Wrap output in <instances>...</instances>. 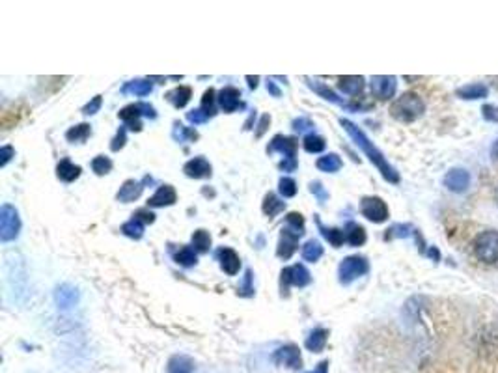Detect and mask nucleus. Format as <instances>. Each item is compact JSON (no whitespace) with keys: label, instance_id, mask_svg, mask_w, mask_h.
<instances>
[{"label":"nucleus","instance_id":"obj_1","mask_svg":"<svg viewBox=\"0 0 498 373\" xmlns=\"http://www.w3.org/2000/svg\"><path fill=\"white\" fill-rule=\"evenodd\" d=\"M340 123H342V127L347 131V135L355 140V144H357L358 148H362L366 157L377 166V170L383 174L384 179L390 181V183H399V174L396 172V168L384 159V155L375 148V146H373V142H370V138L364 135V131L360 129V127H357L353 122H349V120H344V118L340 120Z\"/></svg>","mask_w":498,"mask_h":373},{"label":"nucleus","instance_id":"obj_2","mask_svg":"<svg viewBox=\"0 0 498 373\" xmlns=\"http://www.w3.org/2000/svg\"><path fill=\"white\" fill-rule=\"evenodd\" d=\"M424 110H425L424 99H422L418 94H414V92H407V94L399 95L396 101L392 103L390 114L394 116L396 120H399V122L411 123L424 114Z\"/></svg>","mask_w":498,"mask_h":373},{"label":"nucleus","instance_id":"obj_3","mask_svg":"<svg viewBox=\"0 0 498 373\" xmlns=\"http://www.w3.org/2000/svg\"><path fill=\"white\" fill-rule=\"evenodd\" d=\"M474 254L480 261L493 265L498 261V231L485 230L474 239Z\"/></svg>","mask_w":498,"mask_h":373},{"label":"nucleus","instance_id":"obj_4","mask_svg":"<svg viewBox=\"0 0 498 373\" xmlns=\"http://www.w3.org/2000/svg\"><path fill=\"white\" fill-rule=\"evenodd\" d=\"M370 271V263L368 259L362 256H349L345 258L340 267H338V276H340V284L349 285L353 280L360 279L362 274Z\"/></svg>","mask_w":498,"mask_h":373},{"label":"nucleus","instance_id":"obj_5","mask_svg":"<svg viewBox=\"0 0 498 373\" xmlns=\"http://www.w3.org/2000/svg\"><path fill=\"white\" fill-rule=\"evenodd\" d=\"M297 144L299 142H297L295 138H291V136L278 135L273 138V142H271V146L267 148L269 153H273V151H280V153L286 155V161L280 164V168H282L284 172H293V170L297 168V161H295Z\"/></svg>","mask_w":498,"mask_h":373},{"label":"nucleus","instance_id":"obj_6","mask_svg":"<svg viewBox=\"0 0 498 373\" xmlns=\"http://www.w3.org/2000/svg\"><path fill=\"white\" fill-rule=\"evenodd\" d=\"M21 220L14 205L4 204L0 209V239L8 243L19 235Z\"/></svg>","mask_w":498,"mask_h":373},{"label":"nucleus","instance_id":"obj_7","mask_svg":"<svg viewBox=\"0 0 498 373\" xmlns=\"http://www.w3.org/2000/svg\"><path fill=\"white\" fill-rule=\"evenodd\" d=\"M360 213L371 222L381 224L388 218V207L379 196H366L360 202Z\"/></svg>","mask_w":498,"mask_h":373},{"label":"nucleus","instance_id":"obj_8","mask_svg":"<svg viewBox=\"0 0 498 373\" xmlns=\"http://www.w3.org/2000/svg\"><path fill=\"white\" fill-rule=\"evenodd\" d=\"M144 114L148 118H155V109L151 105H146V103H136V105H127L125 109L120 110V118L123 122L129 123V129L133 131H140L142 125L138 122V116Z\"/></svg>","mask_w":498,"mask_h":373},{"label":"nucleus","instance_id":"obj_9","mask_svg":"<svg viewBox=\"0 0 498 373\" xmlns=\"http://www.w3.org/2000/svg\"><path fill=\"white\" fill-rule=\"evenodd\" d=\"M304 231H299L295 228H291V226H286L282 228V233H280V243H278V258L282 259H290L293 256V252L297 250V246H299V237L303 235Z\"/></svg>","mask_w":498,"mask_h":373},{"label":"nucleus","instance_id":"obj_10","mask_svg":"<svg viewBox=\"0 0 498 373\" xmlns=\"http://www.w3.org/2000/svg\"><path fill=\"white\" fill-rule=\"evenodd\" d=\"M273 360H275L278 366H286L290 370H301L303 368V359H301V351L299 347L290 344V346H282L278 347L273 355Z\"/></svg>","mask_w":498,"mask_h":373},{"label":"nucleus","instance_id":"obj_11","mask_svg":"<svg viewBox=\"0 0 498 373\" xmlns=\"http://www.w3.org/2000/svg\"><path fill=\"white\" fill-rule=\"evenodd\" d=\"M310 272L304 265H293L282 271V295L288 292V285H297V287H304L310 284Z\"/></svg>","mask_w":498,"mask_h":373},{"label":"nucleus","instance_id":"obj_12","mask_svg":"<svg viewBox=\"0 0 498 373\" xmlns=\"http://www.w3.org/2000/svg\"><path fill=\"white\" fill-rule=\"evenodd\" d=\"M371 94L379 97V99H390L392 95L396 94V77H388V75H379V77H371Z\"/></svg>","mask_w":498,"mask_h":373},{"label":"nucleus","instance_id":"obj_13","mask_svg":"<svg viewBox=\"0 0 498 373\" xmlns=\"http://www.w3.org/2000/svg\"><path fill=\"white\" fill-rule=\"evenodd\" d=\"M471 185V174L464 168H451L445 176V187L451 192H464Z\"/></svg>","mask_w":498,"mask_h":373},{"label":"nucleus","instance_id":"obj_14","mask_svg":"<svg viewBox=\"0 0 498 373\" xmlns=\"http://www.w3.org/2000/svg\"><path fill=\"white\" fill-rule=\"evenodd\" d=\"M456 95L464 101H478V99H485L489 95V88L482 82H474V84H464V86L456 90Z\"/></svg>","mask_w":498,"mask_h":373},{"label":"nucleus","instance_id":"obj_15","mask_svg":"<svg viewBox=\"0 0 498 373\" xmlns=\"http://www.w3.org/2000/svg\"><path fill=\"white\" fill-rule=\"evenodd\" d=\"M219 105L224 112H234L241 105V92L234 86H226L219 94Z\"/></svg>","mask_w":498,"mask_h":373},{"label":"nucleus","instance_id":"obj_16","mask_svg":"<svg viewBox=\"0 0 498 373\" xmlns=\"http://www.w3.org/2000/svg\"><path fill=\"white\" fill-rule=\"evenodd\" d=\"M216 256H219L223 271L228 272L229 276H234V274L239 272L241 261H239V256L236 254V250H232V248H221V250L216 252Z\"/></svg>","mask_w":498,"mask_h":373},{"label":"nucleus","instance_id":"obj_17","mask_svg":"<svg viewBox=\"0 0 498 373\" xmlns=\"http://www.w3.org/2000/svg\"><path fill=\"white\" fill-rule=\"evenodd\" d=\"M183 172L189 177H195V179H203V177L211 176V164L203 157H196L183 166Z\"/></svg>","mask_w":498,"mask_h":373},{"label":"nucleus","instance_id":"obj_18","mask_svg":"<svg viewBox=\"0 0 498 373\" xmlns=\"http://www.w3.org/2000/svg\"><path fill=\"white\" fill-rule=\"evenodd\" d=\"M177 200L174 187L170 185H162L161 189L155 192L153 196L148 200L149 207H164V205H172Z\"/></svg>","mask_w":498,"mask_h":373},{"label":"nucleus","instance_id":"obj_19","mask_svg":"<svg viewBox=\"0 0 498 373\" xmlns=\"http://www.w3.org/2000/svg\"><path fill=\"white\" fill-rule=\"evenodd\" d=\"M54 297H56V303H58L60 308H71V306L79 300V293H77V290H75L73 285L64 284L56 290Z\"/></svg>","mask_w":498,"mask_h":373},{"label":"nucleus","instance_id":"obj_20","mask_svg":"<svg viewBox=\"0 0 498 373\" xmlns=\"http://www.w3.org/2000/svg\"><path fill=\"white\" fill-rule=\"evenodd\" d=\"M338 86L344 94L349 95H358L364 90V77H357V75H347V77H340L338 79Z\"/></svg>","mask_w":498,"mask_h":373},{"label":"nucleus","instance_id":"obj_21","mask_svg":"<svg viewBox=\"0 0 498 373\" xmlns=\"http://www.w3.org/2000/svg\"><path fill=\"white\" fill-rule=\"evenodd\" d=\"M56 174H58V177H60L62 181L71 183V181H75L77 177L81 176V166L73 164L69 159H64V161H60L58 166H56Z\"/></svg>","mask_w":498,"mask_h":373},{"label":"nucleus","instance_id":"obj_22","mask_svg":"<svg viewBox=\"0 0 498 373\" xmlns=\"http://www.w3.org/2000/svg\"><path fill=\"white\" fill-rule=\"evenodd\" d=\"M142 189H144V187H142L140 181L129 179V181L123 183V187H121L120 192H118V196L116 198H118L120 202H125V204H127V202H133V200H136V198L140 196Z\"/></svg>","mask_w":498,"mask_h":373},{"label":"nucleus","instance_id":"obj_23","mask_svg":"<svg viewBox=\"0 0 498 373\" xmlns=\"http://www.w3.org/2000/svg\"><path fill=\"white\" fill-rule=\"evenodd\" d=\"M327 336H329V333H327L325 329H316V331L310 333L304 346H306V349L312 351V353H321L325 349V344H327Z\"/></svg>","mask_w":498,"mask_h":373},{"label":"nucleus","instance_id":"obj_24","mask_svg":"<svg viewBox=\"0 0 498 373\" xmlns=\"http://www.w3.org/2000/svg\"><path fill=\"white\" fill-rule=\"evenodd\" d=\"M195 372V362L185 355H175L169 362V373H192Z\"/></svg>","mask_w":498,"mask_h":373},{"label":"nucleus","instance_id":"obj_25","mask_svg":"<svg viewBox=\"0 0 498 373\" xmlns=\"http://www.w3.org/2000/svg\"><path fill=\"white\" fill-rule=\"evenodd\" d=\"M190 95H192V90L189 86H177V88L170 90L166 94V99L174 105L175 109H183L189 103Z\"/></svg>","mask_w":498,"mask_h":373},{"label":"nucleus","instance_id":"obj_26","mask_svg":"<svg viewBox=\"0 0 498 373\" xmlns=\"http://www.w3.org/2000/svg\"><path fill=\"white\" fill-rule=\"evenodd\" d=\"M316 222H317V226H319L321 233H323V237L327 239L332 246L340 248V246L344 244V241H347V239H345V231L336 230V228H325L323 224L319 222V218H316Z\"/></svg>","mask_w":498,"mask_h":373},{"label":"nucleus","instance_id":"obj_27","mask_svg":"<svg viewBox=\"0 0 498 373\" xmlns=\"http://www.w3.org/2000/svg\"><path fill=\"white\" fill-rule=\"evenodd\" d=\"M345 239L353 246H360V244L366 243V230L362 226H358V224L349 222L347 224V230H345Z\"/></svg>","mask_w":498,"mask_h":373},{"label":"nucleus","instance_id":"obj_28","mask_svg":"<svg viewBox=\"0 0 498 373\" xmlns=\"http://www.w3.org/2000/svg\"><path fill=\"white\" fill-rule=\"evenodd\" d=\"M284 207H286V202L278 200L273 192H269V194L265 196V200H263V213H265L267 217H275V215H278L280 211H284Z\"/></svg>","mask_w":498,"mask_h":373},{"label":"nucleus","instance_id":"obj_29","mask_svg":"<svg viewBox=\"0 0 498 373\" xmlns=\"http://www.w3.org/2000/svg\"><path fill=\"white\" fill-rule=\"evenodd\" d=\"M317 168L323 170V172H338L342 168V159L336 155V153H329V155L319 157L317 159Z\"/></svg>","mask_w":498,"mask_h":373},{"label":"nucleus","instance_id":"obj_30","mask_svg":"<svg viewBox=\"0 0 498 373\" xmlns=\"http://www.w3.org/2000/svg\"><path fill=\"white\" fill-rule=\"evenodd\" d=\"M123 94H135L138 97H144L151 92V82L149 81H131L127 82L123 88H121Z\"/></svg>","mask_w":498,"mask_h":373},{"label":"nucleus","instance_id":"obj_31","mask_svg":"<svg viewBox=\"0 0 498 373\" xmlns=\"http://www.w3.org/2000/svg\"><path fill=\"white\" fill-rule=\"evenodd\" d=\"M321 256H323V246H321V243L316 241V239H312V241H308V243L303 246V258L306 259V261H312V263H314V261H317Z\"/></svg>","mask_w":498,"mask_h":373},{"label":"nucleus","instance_id":"obj_32","mask_svg":"<svg viewBox=\"0 0 498 373\" xmlns=\"http://www.w3.org/2000/svg\"><path fill=\"white\" fill-rule=\"evenodd\" d=\"M174 259L183 267H190V265L196 263V250L190 246H182L179 252H175Z\"/></svg>","mask_w":498,"mask_h":373},{"label":"nucleus","instance_id":"obj_33","mask_svg":"<svg viewBox=\"0 0 498 373\" xmlns=\"http://www.w3.org/2000/svg\"><path fill=\"white\" fill-rule=\"evenodd\" d=\"M121 231L131 239H140L144 235V224L138 218H133V220H129L121 226Z\"/></svg>","mask_w":498,"mask_h":373},{"label":"nucleus","instance_id":"obj_34","mask_svg":"<svg viewBox=\"0 0 498 373\" xmlns=\"http://www.w3.org/2000/svg\"><path fill=\"white\" fill-rule=\"evenodd\" d=\"M192 244L198 252H208L211 246V235L206 230H198L192 233Z\"/></svg>","mask_w":498,"mask_h":373},{"label":"nucleus","instance_id":"obj_35","mask_svg":"<svg viewBox=\"0 0 498 373\" xmlns=\"http://www.w3.org/2000/svg\"><path fill=\"white\" fill-rule=\"evenodd\" d=\"M304 149L308 151V153H319V151H323L325 149V138L323 136H317V135H308L304 138Z\"/></svg>","mask_w":498,"mask_h":373},{"label":"nucleus","instance_id":"obj_36","mask_svg":"<svg viewBox=\"0 0 498 373\" xmlns=\"http://www.w3.org/2000/svg\"><path fill=\"white\" fill-rule=\"evenodd\" d=\"M308 84H310V88L316 90L317 94L321 95L323 99H327V101L338 103V105H344V101H342V99H338L336 94H334V92H332V90H330V88H327L325 84H321V82L314 81V82H308Z\"/></svg>","mask_w":498,"mask_h":373},{"label":"nucleus","instance_id":"obj_37","mask_svg":"<svg viewBox=\"0 0 498 373\" xmlns=\"http://www.w3.org/2000/svg\"><path fill=\"white\" fill-rule=\"evenodd\" d=\"M174 138L177 142H187V140H196L198 138V133L195 129H189V127H183L182 123H175L174 125Z\"/></svg>","mask_w":498,"mask_h":373},{"label":"nucleus","instance_id":"obj_38","mask_svg":"<svg viewBox=\"0 0 498 373\" xmlns=\"http://www.w3.org/2000/svg\"><path fill=\"white\" fill-rule=\"evenodd\" d=\"M66 136H68L69 142H82V140H86L88 136H90V125L88 123H81V125H77L73 129H69Z\"/></svg>","mask_w":498,"mask_h":373},{"label":"nucleus","instance_id":"obj_39","mask_svg":"<svg viewBox=\"0 0 498 373\" xmlns=\"http://www.w3.org/2000/svg\"><path fill=\"white\" fill-rule=\"evenodd\" d=\"M92 168H94V172L97 174V176H105V174H108L110 170H112V161L108 159V157H95L94 161H92Z\"/></svg>","mask_w":498,"mask_h":373},{"label":"nucleus","instance_id":"obj_40","mask_svg":"<svg viewBox=\"0 0 498 373\" xmlns=\"http://www.w3.org/2000/svg\"><path fill=\"white\" fill-rule=\"evenodd\" d=\"M200 109L208 114V118L211 116H215V90L209 88L206 94H203V99H202V107Z\"/></svg>","mask_w":498,"mask_h":373},{"label":"nucleus","instance_id":"obj_41","mask_svg":"<svg viewBox=\"0 0 498 373\" xmlns=\"http://www.w3.org/2000/svg\"><path fill=\"white\" fill-rule=\"evenodd\" d=\"M280 194H282L284 198H291V196H295L297 194V183L291 179V177H282L280 179Z\"/></svg>","mask_w":498,"mask_h":373},{"label":"nucleus","instance_id":"obj_42","mask_svg":"<svg viewBox=\"0 0 498 373\" xmlns=\"http://www.w3.org/2000/svg\"><path fill=\"white\" fill-rule=\"evenodd\" d=\"M288 226L295 228L299 231H304V218L301 213H290L288 215Z\"/></svg>","mask_w":498,"mask_h":373},{"label":"nucleus","instance_id":"obj_43","mask_svg":"<svg viewBox=\"0 0 498 373\" xmlns=\"http://www.w3.org/2000/svg\"><path fill=\"white\" fill-rule=\"evenodd\" d=\"M409 230H411V226H407V224H396L388 231H390L392 237H407V235H411Z\"/></svg>","mask_w":498,"mask_h":373},{"label":"nucleus","instance_id":"obj_44","mask_svg":"<svg viewBox=\"0 0 498 373\" xmlns=\"http://www.w3.org/2000/svg\"><path fill=\"white\" fill-rule=\"evenodd\" d=\"M187 120H189L190 123H203V122H208V114L203 112L202 109H198V110H190L189 114H187Z\"/></svg>","mask_w":498,"mask_h":373},{"label":"nucleus","instance_id":"obj_45","mask_svg":"<svg viewBox=\"0 0 498 373\" xmlns=\"http://www.w3.org/2000/svg\"><path fill=\"white\" fill-rule=\"evenodd\" d=\"M99 109H101V95H95L94 99L82 109V112H84V114H95Z\"/></svg>","mask_w":498,"mask_h":373},{"label":"nucleus","instance_id":"obj_46","mask_svg":"<svg viewBox=\"0 0 498 373\" xmlns=\"http://www.w3.org/2000/svg\"><path fill=\"white\" fill-rule=\"evenodd\" d=\"M310 190H312V192H314V194H316V196L319 198V202H321V204H325V200L329 198V194L325 192L323 187H321V183H317V181H316V183L310 185Z\"/></svg>","mask_w":498,"mask_h":373},{"label":"nucleus","instance_id":"obj_47","mask_svg":"<svg viewBox=\"0 0 498 373\" xmlns=\"http://www.w3.org/2000/svg\"><path fill=\"white\" fill-rule=\"evenodd\" d=\"M482 112H484V118L487 122H498V110L491 107V105H485Z\"/></svg>","mask_w":498,"mask_h":373},{"label":"nucleus","instance_id":"obj_48","mask_svg":"<svg viewBox=\"0 0 498 373\" xmlns=\"http://www.w3.org/2000/svg\"><path fill=\"white\" fill-rule=\"evenodd\" d=\"M135 218H138L140 222H146V224H151L155 220V215L151 211H146V209H140L135 213Z\"/></svg>","mask_w":498,"mask_h":373},{"label":"nucleus","instance_id":"obj_49","mask_svg":"<svg viewBox=\"0 0 498 373\" xmlns=\"http://www.w3.org/2000/svg\"><path fill=\"white\" fill-rule=\"evenodd\" d=\"M123 144H125V129H120V133L116 135V138L110 144V148H112V151H118V149L123 148Z\"/></svg>","mask_w":498,"mask_h":373},{"label":"nucleus","instance_id":"obj_50","mask_svg":"<svg viewBox=\"0 0 498 373\" xmlns=\"http://www.w3.org/2000/svg\"><path fill=\"white\" fill-rule=\"evenodd\" d=\"M293 127H295L297 131H306L310 129V127H314V123L310 122L308 118H299V120L293 122Z\"/></svg>","mask_w":498,"mask_h":373},{"label":"nucleus","instance_id":"obj_51","mask_svg":"<svg viewBox=\"0 0 498 373\" xmlns=\"http://www.w3.org/2000/svg\"><path fill=\"white\" fill-rule=\"evenodd\" d=\"M269 123H271V116L269 114H265L262 118V122H260V125H258V131H256V136H258V138H260V136H262L263 133L267 131V125H269Z\"/></svg>","mask_w":498,"mask_h":373},{"label":"nucleus","instance_id":"obj_52","mask_svg":"<svg viewBox=\"0 0 498 373\" xmlns=\"http://www.w3.org/2000/svg\"><path fill=\"white\" fill-rule=\"evenodd\" d=\"M12 155H14V149L10 148V146H4V148L0 149V157H2V161H0V163H2V166L8 164V161L12 159Z\"/></svg>","mask_w":498,"mask_h":373},{"label":"nucleus","instance_id":"obj_53","mask_svg":"<svg viewBox=\"0 0 498 373\" xmlns=\"http://www.w3.org/2000/svg\"><path fill=\"white\" fill-rule=\"evenodd\" d=\"M250 280H252V271H247V276H245V290H242V295H250L254 292L252 285H250Z\"/></svg>","mask_w":498,"mask_h":373},{"label":"nucleus","instance_id":"obj_54","mask_svg":"<svg viewBox=\"0 0 498 373\" xmlns=\"http://www.w3.org/2000/svg\"><path fill=\"white\" fill-rule=\"evenodd\" d=\"M327 372H329V360L321 362V364H319L314 372H306V373H327Z\"/></svg>","mask_w":498,"mask_h":373},{"label":"nucleus","instance_id":"obj_55","mask_svg":"<svg viewBox=\"0 0 498 373\" xmlns=\"http://www.w3.org/2000/svg\"><path fill=\"white\" fill-rule=\"evenodd\" d=\"M427 256H429L431 259H435V261H438V258H440V252L435 248V246H431L429 250H427Z\"/></svg>","mask_w":498,"mask_h":373},{"label":"nucleus","instance_id":"obj_56","mask_svg":"<svg viewBox=\"0 0 498 373\" xmlns=\"http://www.w3.org/2000/svg\"><path fill=\"white\" fill-rule=\"evenodd\" d=\"M267 90H269L271 94L275 95V97H280V90L276 88V86H275V84H273V82H267Z\"/></svg>","mask_w":498,"mask_h":373},{"label":"nucleus","instance_id":"obj_57","mask_svg":"<svg viewBox=\"0 0 498 373\" xmlns=\"http://www.w3.org/2000/svg\"><path fill=\"white\" fill-rule=\"evenodd\" d=\"M491 157L495 159V161L498 159V138L495 140V142H493V146H491Z\"/></svg>","mask_w":498,"mask_h":373},{"label":"nucleus","instance_id":"obj_58","mask_svg":"<svg viewBox=\"0 0 498 373\" xmlns=\"http://www.w3.org/2000/svg\"><path fill=\"white\" fill-rule=\"evenodd\" d=\"M247 81H249L250 88H256L258 81H260V79H258V77H247Z\"/></svg>","mask_w":498,"mask_h":373}]
</instances>
